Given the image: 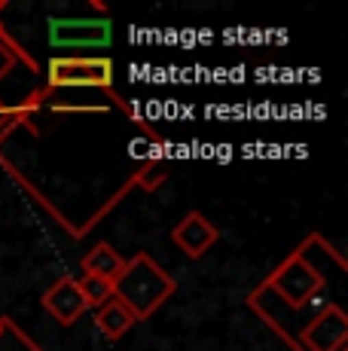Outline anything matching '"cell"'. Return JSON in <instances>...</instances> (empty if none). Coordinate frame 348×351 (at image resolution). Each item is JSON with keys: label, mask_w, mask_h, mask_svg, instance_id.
<instances>
[{"label": "cell", "mask_w": 348, "mask_h": 351, "mask_svg": "<svg viewBox=\"0 0 348 351\" xmlns=\"http://www.w3.org/2000/svg\"><path fill=\"white\" fill-rule=\"evenodd\" d=\"M113 58L107 56H52L46 62V89L64 92V89H98L116 107L132 113V107L113 92Z\"/></svg>", "instance_id": "cell-3"}, {"label": "cell", "mask_w": 348, "mask_h": 351, "mask_svg": "<svg viewBox=\"0 0 348 351\" xmlns=\"http://www.w3.org/2000/svg\"><path fill=\"white\" fill-rule=\"evenodd\" d=\"M135 324H138L135 315H132L129 306H123L116 296H110L104 306L95 308V327L104 333V339H113V342L123 339V336L129 333Z\"/></svg>", "instance_id": "cell-10"}, {"label": "cell", "mask_w": 348, "mask_h": 351, "mask_svg": "<svg viewBox=\"0 0 348 351\" xmlns=\"http://www.w3.org/2000/svg\"><path fill=\"white\" fill-rule=\"evenodd\" d=\"M217 239H220V229L214 226L202 211H186L184 217L171 226V241L190 256V260H202V256L217 245Z\"/></svg>", "instance_id": "cell-7"}, {"label": "cell", "mask_w": 348, "mask_h": 351, "mask_svg": "<svg viewBox=\"0 0 348 351\" xmlns=\"http://www.w3.org/2000/svg\"><path fill=\"white\" fill-rule=\"evenodd\" d=\"M113 40L107 19H52L49 43L55 49H101Z\"/></svg>", "instance_id": "cell-5"}, {"label": "cell", "mask_w": 348, "mask_h": 351, "mask_svg": "<svg viewBox=\"0 0 348 351\" xmlns=\"http://www.w3.org/2000/svg\"><path fill=\"white\" fill-rule=\"evenodd\" d=\"M18 62L28 67L31 73H40V67H37L34 58H31L28 52L22 49V43H18V40L3 28V31H0V83H3V80L10 77L12 71H16V64H18Z\"/></svg>", "instance_id": "cell-11"}, {"label": "cell", "mask_w": 348, "mask_h": 351, "mask_svg": "<svg viewBox=\"0 0 348 351\" xmlns=\"http://www.w3.org/2000/svg\"><path fill=\"white\" fill-rule=\"evenodd\" d=\"M330 266H348L343 251L321 232H309L247 293L245 306L293 351L303 324L312 318L309 308L318 306L330 285Z\"/></svg>", "instance_id": "cell-1"}, {"label": "cell", "mask_w": 348, "mask_h": 351, "mask_svg": "<svg viewBox=\"0 0 348 351\" xmlns=\"http://www.w3.org/2000/svg\"><path fill=\"white\" fill-rule=\"evenodd\" d=\"M174 290H177V281L147 251H138L132 260H125V269L113 281V296L123 306H129L135 321L153 318L174 296Z\"/></svg>", "instance_id": "cell-2"}, {"label": "cell", "mask_w": 348, "mask_h": 351, "mask_svg": "<svg viewBox=\"0 0 348 351\" xmlns=\"http://www.w3.org/2000/svg\"><path fill=\"white\" fill-rule=\"evenodd\" d=\"M79 269H83V275H95V278H104L113 285V281L119 278V272L125 269V256L119 254L110 241H98V245L79 260Z\"/></svg>", "instance_id": "cell-9"}, {"label": "cell", "mask_w": 348, "mask_h": 351, "mask_svg": "<svg viewBox=\"0 0 348 351\" xmlns=\"http://www.w3.org/2000/svg\"><path fill=\"white\" fill-rule=\"evenodd\" d=\"M0 351H43L12 318L0 321Z\"/></svg>", "instance_id": "cell-12"}, {"label": "cell", "mask_w": 348, "mask_h": 351, "mask_svg": "<svg viewBox=\"0 0 348 351\" xmlns=\"http://www.w3.org/2000/svg\"><path fill=\"white\" fill-rule=\"evenodd\" d=\"M40 306H43V312L49 315L52 321L62 324V327H71V324H77L86 312H89L73 275H62V278L52 281L49 290L40 296Z\"/></svg>", "instance_id": "cell-6"}, {"label": "cell", "mask_w": 348, "mask_h": 351, "mask_svg": "<svg viewBox=\"0 0 348 351\" xmlns=\"http://www.w3.org/2000/svg\"><path fill=\"white\" fill-rule=\"evenodd\" d=\"M6 10V0H0V12ZM0 31H3V22H0Z\"/></svg>", "instance_id": "cell-14"}, {"label": "cell", "mask_w": 348, "mask_h": 351, "mask_svg": "<svg viewBox=\"0 0 348 351\" xmlns=\"http://www.w3.org/2000/svg\"><path fill=\"white\" fill-rule=\"evenodd\" d=\"M0 321H3V318H0Z\"/></svg>", "instance_id": "cell-15"}, {"label": "cell", "mask_w": 348, "mask_h": 351, "mask_svg": "<svg viewBox=\"0 0 348 351\" xmlns=\"http://www.w3.org/2000/svg\"><path fill=\"white\" fill-rule=\"evenodd\" d=\"M293 351H348V315L336 302H324L303 324Z\"/></svg>", "instance_id": "cell-4"}, {"label": "cell", "mask_w": 348, "mask_h": 351, "mask_svg": "<svg viewBox=\"0 0 348 351\" xmlns=\"http://www.w3.org/2000/svg\"><path fill=\"white\" fill-rule=\"evenodd\" d=\"M43 107H46V89L31 92V95L25 101H18V104H3V101H0V144H3L16 128H31V132H37L34 119Z\"/></svg>", "instance_id": "cell-8"}, {"label": "cell", "mask_w": 348, "mask_h": 351, "mask_svg": "<svg viewBox=\"0 0 348 351\" xmlns=\"http://www.w3.org/2000/svg\"><path fill=\"white\" fill-rule=\"evenodd\" d=\"M77 287H79V293H83V300H86V308L104 306V302L113 296V285H110V281L95 278V275H79Z\"/></svg>", "instance_id": "cell-13"}]
</instances>
